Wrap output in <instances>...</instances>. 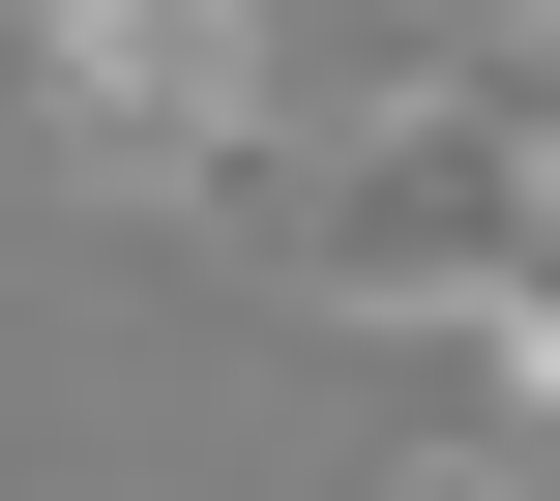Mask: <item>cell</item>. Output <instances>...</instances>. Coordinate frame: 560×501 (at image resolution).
I'll list each match as a JSON object with an SVG mask.
<instances>
[{"label": "cell", "mask_w": 560, "mask_h": 501, "mask_svg": "<svg viewBox=\"0 0 560 501\" xmlns=\"http://www.w3.org/2000/svg\"><path fill=\"white\" fill-rule=\"evenodd\" d=\"M266 266H295L325 325H413V354H472L502 413H560V118H502V89H384V118L266 207Z\"/></svg>", "instance_id": "1"}, {"label": "cell", "mask_w": 560, "mask_h": 501, "mask_svg": "<svg viewBox=\"0 0 560 501\" xmlns=\"http://www.w3.org/2000/svg\"><path fill=\"white\" fill-rule=\"evenodd\" d=\"M0 89L118 177H236L266 148V0H0Z\"/></svg>", "instance_id": "2"}, {"label": "cell", "mask_w": 560, "mask_h": 501, "mask_svg": "<svg viewBox=\"0 0 560 501\" xmlns=\"http://www.w3.org/2000/svg\"><path fill=\"white\" fill-rule=\"evenodd\" d=\"M384 501H532V473H502V443H413V473H384Z\"/></svg>", "instance_id": "3"}, {"label": "cell", "mask_w": 560, "mask_h": 501, "mask_svg": "<svg viewBox=\"0 0 560 501\" xmlns=\"http://www.w3.org/2000/svg\"><path fill=\"white\" fill-rule=\"evenodd\" d=\"M502 30H560V0H502Z\"/></svg>", "instance_id": "4"}, {"label": "cell", "mask_w": 560, "mask_h": 501, "mask_svg": "<svg viewBox=\"0 0 560 501\" xmlns=\"http://www.w3.org/2000/svg\"><path fill=\"white\" fill-rule=\"evenodd\" d=\"M532 59H560V30H532Z\"/></svg>", "instance_id": "5"}]
</instances>
